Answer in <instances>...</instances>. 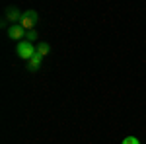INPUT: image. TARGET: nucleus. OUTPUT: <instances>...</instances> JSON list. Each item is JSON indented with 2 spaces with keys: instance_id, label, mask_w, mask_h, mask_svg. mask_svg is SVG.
<instances>
[{
  "instance_id": "nucleus-1",
  "label": "nucleus",
  "mask_w": 146,
  "mask_h": 144,
  "mask_svg": "<svg viewBox=\"0 0 146 144\" xmlns=\"http://www.w3.org/2000/svg\"><path fill=\"white\" fill-rule=\"evenodd\" d=\"M39 22V14L35 10H27L22 14V20H20V25H22L23 29H27V31H31L35 25Z\"/></svg>"
},
{
  "instance_id": "nucleus-8",
  "label": "nucleus",
  "mask_w": 146,
  "mask_h": 144,
  "mask_svg": "<svg viewBox=\"0 0 146 144\" xmlns=\"http://www.w3.org/2000/svg\"><path fill=\"white\" fill-rule=\"evenodd\" d=\"M27 41H29V43H31V41H35V39H37V31H27Z\"/></svg>"
},
{
  "instance_id": "nucleus-7",
  "label": "nucleus",
  "mask_w": 146,
  "mask_h": 144,
  "mask_svg": "<svg viewBox=\"0 0 146 144\" xmlns=\"http://www.w3.org/2000/svg\"><path fill=\"white\" fill-rule=\"evenodd\" d=\"M121 144H140V140H138L136 136H127V138H123Z\"/></svg>"
},
{
  "instance_id": "nucleus-5",
  "label": "nucleus",
  "mask_w": 146,
  "mask_h": 144,
  "mask_svg": "<svg viewBox=\"0 0 146 144\" xmlns=\"http://www.w3.org/2000/svg\"><path fill=\"white\" fill-rule=\"evenodd\" d=\"M6 18H8L10 22H16V20H22V14L18 12L16 6H8V8H6Z\"/></svg>"
},
{
  "instance_id": "nucleus-2",
  "label": "nucleus",
  "mask_w": 146,
  "mask_h": 144,
  "mask_svg": "<svg viewBox=\"0 0 146 144\" xmlns=\"http://www.w3.org/2000/svg\"><path fill=\"white\" fill-rule=\"evenodd\" d=\"M16 53H18V56H20V58L29 60V58L37 53V47H33L29 41H20V43H18V47H16Z\"/></svg>"
},
{
  "instance_id": "nucleus-4",
  "label": "nucleus",
  "mask_w": 146,
  "mask_h": 144,
  "mask_svg": "<svg viewBox=\"0 0 146 144\" xmlns=\"http://www.w3.org/2000/svg\"><path fill=\"white\" fill-rule=\"evenodd\" d=\"M41 58H43V56H39L37 53H35V55L31 56L29 60H27V70H29V72H35V70H39V66H41Z\"/></svg>"
},
{
  "instance_id": "nucleus-6",
  "label": "nucleus",
  "mask_w": 146,
  "mask_h": 144,
  "mask_svg": "<svg viewBox=\"0 0 146 144\" xmlns=\"http://www.w3.org/2000/svg\"><path fill=\"white\" fill-rule=\"evenodd\" d=\"M49 51H51V45H49V43H39V45H37V55H39V56L49 55Z\"/></svg>"
},
{
  "instance_id": "nucleus-3",
  "label": "nucleus",
  "mask_w": 146,
  "mask_h": 144,
  "mask_svg": "<svg viewBox=\"0 0 146 144\" xmlns=\"http://www.w3.org/2000/svg\"><path fill=\"white\" fill-rule=\"evenodd\" d=\"M25 33H27V31L23 29L22 25H18V23H16V25H10V27H8V37H10V39H22V37H23Z\"/></svg>"
}]
</instances>
